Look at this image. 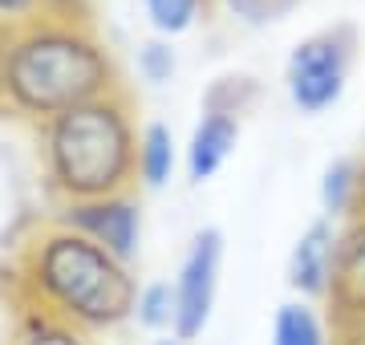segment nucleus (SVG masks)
I'll list each match as a JSON object with an SVG mask.
<instances>
[{"instance_id": "obj_1", "label": "nucleus", "mask_w": 365, "mask_h": 345, "mask_svg": "<svg viewBox=\"0 0 365 345\" xmlns=\"http://www.w3.org/2000/svg\"><path fill=\"white\" fill-rule=\"evenodd\" d=\"M114 90L110 45L86 16L41 13L21 25H0V114L45 126Z\"/></svg>"}, {"instance_id": "obj_2", "label": "nucleus", "mask_w": 365, "mask_h": 345, "mask_svg": "<svg viewBox=\"0 0 365 345\" xmlns=\"http://www.w3.org/2000/svg\"><path fill=\"white\" fill-rule=\"evenodd\" d=\"M9 297L16 309H37L81 333H106L134 317L138 277L81 232L45 220L9 260Z\"/></svg>"}, {"instance_id": "obj_3", "label": "nucleus", "mask_w": 365, "mask_h": 345, "mask_svg": "<svg viewBox=\"0 0 365 345\" xmlns=\"http://www.w3.org/2000/svg\"><path fill=\"white\" fill-rule=\"evenodd\" d=\"M37 146L45 187L57 203L102 200L138 187V122L122 86L37 126Z\"/></svg>"}, {"instance_id": "obj_4", "label": "nucleus", "mask_w": 365, "mask_h": 345, "mask_svg": "<svg viewBox=\"0 0 365 345\" xmlns=\"http://www.w3.org/2000/svg\"><path fill=\"white\" fill-rule=\"evenodd\" d=\"M357 57V33L353 25H329L292 45L284 61V90L288 102L300 114H325L345 98Z\"/></svg>"}, {"instance_id": "obj_5", "label": "nucleus", "mask_w": 365, "mask_h": 345, "mask_svg": "<svg viewBox=\"0 0 365 345\" xmlns=\"http://www.w3.org/2000/svg\"><path fill=\"white\" fill-rule=\"evenodd\" d=\"M220 272H223V232L220 227H203L191 236L187 252L175 272V337L182 345L203 337L215 313V297H220Z\"/></svg>"}, {"instance_id": "obj_6", "label": "nucleus", "mask_w": 365, "mask_h": 345, "mask_svg": "<svg viewBox=\"0 0 365 345\" xmlns=\"http://www.w3.org/2000/svg\"><path fill=\"white\" fill-rule=\"evenodd\" d=\"M53 220L81 232L86 240H93L98 248H106L122 264H134V256L143 248V203H138L134 191L81 200V203H57Z\"/></svg>"}, {"instance_id": "obj_7", "label": "nucleus", "mask_w": 365, "mask_h": 345, "mask_svg": "<svg viewBox=\"0 0 365 345\" xmlns=\"http://www.w3.org/2000/svg\"><path fill=\"white\" fill-rule=\"evenodd\" d=\"M329 305L337 313V329L345 341L365 337V215H353L341 227Z\"/></svg>"}, {"instance_id": "obj_8", "label": "nucleus", "mask_w": 365, "mask_h": 345, "mask_svg": "<svg viewBox=\"0 0 365 345\" xmlns=\"http://www.w3.org/2000/svg\"><path fill=\"white\" fill-rule=\"evenodd\" d=\"M337 244L341 227L333 220H313L304 227L288 252V289L297 292L300 301H329L333 289V268H337Z\"/></svg>"}, {"instance_id": "obj_9", "label": "nucleus", "mask_w": 365, "mask_h": 345, "mask_svg": "<svg viewBox=\"0 0 365 345\" xmlns=\"http://www.w3.org/2000/svg\"><path fill=\"white\" fill-rule=\"evenodd\" d=\"M240 134H244V114L203 106L199 122L191 126V138L182 146V171H187V179H191V183L215 179V175L223 171V163L235 155Z\"/></svg>"}, {"instance_id": "obj_10", "label": "nucleus", "mask_w": 365, "mask_h": 345, "mask_svg": "<svg viewBox=\"0 0 365 345\" xmlns=\"http://www.w3.org/2000/svg\"><path fill=\"white\" fill-rule=\"evenodd\" d=\"M179 159H182V146L167 122L155 118L138 126V187H146V191L167 187L179 171Z\"/></svg>"}, {"instance_id": "obj_11", "label": "nucleus", "mask_w": 365, "mask_h": 345, "mask_svg": "<svg viewBox=\"0 0 365 345\" xmlns=\"http://www.w3.org/2000/svg\"><path fill=\"white\" fill-rule=\"evenodd\" d=\"M272 345H333L329 321L313 301H284L272 317Z\"/></svg>"}, {"instance_id": "obj_12", "label": "nucleus", "mask_w": 365, "mask_h": 345, "mask_svg": "<svg viewBox=\"0 0 365 345\" xmlns=\"http://www.w3.org/2000/svg\"><path fill=\"white\" fill-rule=\"evenodd\" d=\"M4 345H93V341H90V333L73 329L66 321L45 317L37 309H16L13 333H9Z\"/></svg>"}, {"instance_id": "obj_13", "label": "nucleus", "mask_w": 365, "mask_h": 345, "mask_svg": "<svg viewBox=\"0 0 365 345\" xmlns=\"http://www.w3.org/2000/svg\"><path fill=\"white\" fill-rule=\"evenodd\" d=\"M357 159H333L321 175V212L325 220H353L357 215Z\"/></svg>"}, {"instance_id": "obj_14", "label": "nucleus", "mask_w": 365, "mask_h": 345, "mask_svg": "<svg viewBox=\"0 0 365 345\" xmlns=\"http://www.w3.org/2000/svg\"><path fill=\"white\" fill-rule=\"evenodd\" d=\"M215 9V0H143V13L155 29V37L175 41L182 33H191L199 21H207V13Z\"/></svg>"}, {"instance_id": "obj_15", "label": "nucleus", "mask_w": 365, "mask_h": 345, "mask_svg": "<svg viewBox=\"0 0 365 345\" xmlns=\"http://www.w3.org/2000/svg\"><path fill=\"white\" fill-rule=\"evenodd\" d=\"M146 333H167L175 329V284L170 280H150V284H138V297H134V317Z\"/></svg>"}, {"instance_id": "obj_16", "label": "nucleus", "mask_w": 365, "mask_h": 345, "mask_svg": "<svg viewBox=\"0 0 365 345\" xmlns=\"http://www.w3.org/2000/svg\"><path fill=\"white\" fill-rule=\"evenodd\" d=\"M256 98V81L244 78V73H227V78H215L203 93V106L211 110H232V114H244Z\"/></svg>"}, {"instance_id": "obj_17", "label": "nucleus", "mask_w": 365, "mask_h": 345, "mask_svg": "<svg viewBox=\"0 0 365 345\" xmlns=\"http://www.w3.org/2000/svg\"><path fill=\"white\" fill-rule=\"evenodd\" d=\"M138 73L143 81L150 86H167L175 73H179V53H175V45L163 37H150L138 45Z\"/></svg>"}, {"instance_id": "obj_18", "label": "nucleus", "mask_w": 365, "mask_h": 345, "mask_svg": "<svg viewBox=\"0 0 365 345\" xmlns=\"http://www.w3.org/2000/svg\"><path fill=\"white\" fill-rule=\"evenodd\" d=\"M288 4L292 0H215V9H223L240 25H268V21H276L284 13Z\"/></svg>"}, {"instance_id": "obj_19", "label": "nucleus", "mask_w": 365, "mask_h": 345, "mask_svg": "<svg viewBox=\"0 0 365 345\" xmlns=\"http://www.w3.org/2000/svg\"><path fill=\"white\" fill-rule=\"evenodd\" d=\"M41 13H73L61 0H0V25H21Z\"/></svg>"}, {"instance_id": "obj_20", "label": "nucleus", "mask_w": 365, "mask_h": 345, "mask_svg": "<svg viewBox=\"0 0 365 345\" xmlns=\"http://www.w3.org/2000/svg\"><path fill=\"white\" fill-rule=\"evenodd\" d=\"M357 215H365V163H361V175H357Z\"/></svg>"}, {"instance_id": "obj_21", "label": "nucleus", "mask_w": 365, "mask_h": 345, "mask_svg": "<svg viewBox=\"0 0 365 345\" xmlns=\"http://www.w3.org/2000/svg\"><path fill=\"white\" fill-rule=\"evenodd\" d=\"M155 345H182V341H179V337H175V333H170V337H158Z\"/></svg>"}, {"instance_id": "obj_22", "label": "nucleus", "mask_w": 365, "mask_h": 345, "mask_svg": "<svg viewBox=\"0 0 365 345\" xmlns=\"http://www.w3.org/2000/svg\"><path fill=\"white\" fill-rule=\"evenodd\" d=\"M349 345H365V341H349Z\"/></svg>"}]
</instances>
